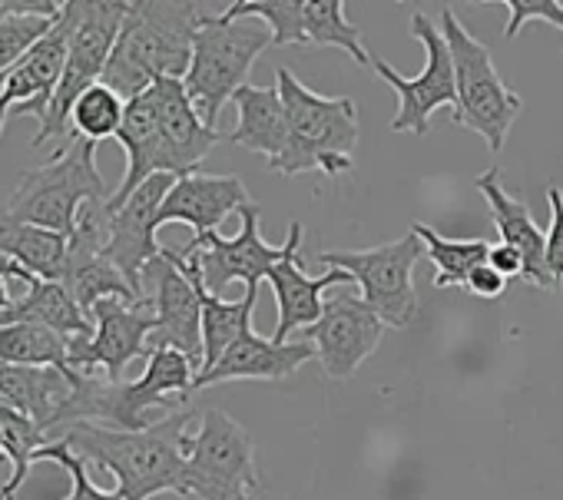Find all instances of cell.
<instances>
[{
    "mask_svg": "<svg viewBox=\"0 0 563 500\" xmlns=\"http://www.w3.org/2000/svg\"><path fill=\"white\" fill-rule=\"evenodd\" d=\"M70 395H74L70 371L31 368V365H0V404L27 414L44 434L57 431Z\"/></svg>",
    "mask_w": 563,
    "mask_h": 500,
    "instance_id": "cb8c5ba5",
    "label": "cell"
},
{
    "mask_svg": "<svg viewBox=\"0 0 563 500\" xmlns=\"http://www.w3.org/2000/svg\"><path fill=\"white\" fill-rule=\"evenodd\" d=\"M60 18V14H57ZM57 18H44V14H14L0 21V77H4L14 64L24 60V54L51 34V27L57 24Z\"/></svg>",
    "mask_w": 563,
    "mask_h": 500,
    "instance_id": "e575fe53",
    "label": "cell"
},
{
    "mask_svg": "<svg viewBox=\"0 0 563 500\" xmlns=\"http://www.w3.org/2000/svg\"><path fill=\"white\" fill-rule=\"evenodd\" d=\"M189 411H173L146 431H113L100 424H74L60 441L87 464L110 470L123 500H153L159 493L189 497L186 484V427Z\"/></svg>",
    "mask_w": 563,
    "mask_h": 500,
    "instance_id": "6da1fadb",
    "label": "cell"
},
{
    "mask_svg": "<svg viewBox=\"0 0 563 500\" xmlns=\"http://www.w3.org/2000/svg\"><path fill=\"white\" fill-rule=\"evenodd\" d=\"M93 335L70 338L67 362L77 375H103L123 381V371L136 358H150V335L156 332V312L143 302L103 299L90 312Z\"/></svg>",
    "mask_w": 563,
    "mask_h": 500,
    "instance_id": "4fadbf2b",
    "label": "cell"
},
{
    "mask_svg": "<svg viewBox=\"0 0 563 500\" xmlns=\"http://www.w3.org/2000/svg\"><path fill=\"white\" fill-rule=\"evenodd\" d=\"M441 34L454 60V84H457V103L451 110V123L477 133L487 149L497 156L507 143V133L514 120L523 110V100L504 84V77L494 67V57L487 44H481L451 8H441Z\"/></svg>",
    "mask_w": 563,
    "mask_h": 500,
    "instance_id": "52a82bcc",
    "label": "cell"
},
{
    "mask_svg": "<svg viewBox=\"0 0 563 500\" xmlns=\"http://www.w3.org/2000/svg\"><path fill=\"white\" fill-rule=\"evenodd\" d=\"M0 434H4V447H8V457L14 464L8 484L0 487V500H14V493L24 487L27 474H31V464L37 460V451L47 444L44 431L21 411H11L0 404Z\"/></svg>",
    "mask_w": 563,
    "mask_h": 500,
    "instance_id": "836d02e7",
    "label": "cell"
},
{
    "mask_svg": "<svg viewBox=\"0 0 563 500\" xmlns=\"http://www.w3.org/2000/svg\"><path fill=\"white\" fill-rule=\"evenodd\" d=\"M312 358H319L312 342H272L249 325L216 362V368L196 375V391L222 381H282Z\"/></svg>",
    "mask_w": 563,
    "mask_h": 500,
    "instance_id": "d6986e66",
    "label": "cell"
},
{
    "mask_svg": "<svg viewBox=\"0 0 563 500\" xmlns=\"http://www.w3.org/2000/svg\"><path fill=\"white\" fill-rule=\"evenodd\" d=\"M268 282H272L275 305H278V329H275L272 342H289V335H296L299 329L309 332L312 325L322 322V312H325L322 292L325 289H345L355 279L342 269H325L319 279H312V276H306L299 253H292L268 273Z\"/></svg>",
    "mask_w": 563,
    "mask_h": 500,
    "instance_id": "7402d4cb",
    "label": "cell"
},
{
    "mask_svg": "<svg viewBox=\"0 0 563 500\" xmlns=\"http://www.w3.org/2000/svg\"><path fill=\"white\" fill-rule=\"evenodd\" d=\"M0 457H8V447H4V434H0Z\"/></svg>",
    "mask_w": 563,
    "mask_h": 500,
    "instance_id": "7bdbcfd3",
    "label": "cell"
},
{
    "mask_svg": "<svg viewBox=\"0 0 563 500\" xmlns=\"http://www.w3.org/2000/svg\"><path fill=\"white\" fill-rule=\"evenodd\" d=\"M93 143L87 140H70L57 156L37 169H27L18 179V189L11 192L4 205V219L24 222V225H41L60 235H74L80 209L87 202H110L113 189L103 182L97 159H93Z\"/></svg>",
    "mask_w": 563,
    "mask_h": 500,
    "instance_id": "5b68a950",
    "label": "cell"
},
{
    "mask_svg": "<svg viewBox=\"0 0 563 500\" xmlns=\"http://www.w3.org/2000/svg\"><path fill=\"white\" fill-rule=\"evenodd\" d=\"M411 37L424 44V70L418 77H401L391 64H385L378 57L372 60V67L398 97V113L391 120V130L424 136L431 130V116L441 107L454 110L457 84H454V60H451V51L444 44L441 27L431 24L424 14H415L411 18Z\"/></svg>",
    "mask_w": 563,
    "mask_h": 500,
    "instance_id": "5bb4252c",
    "label": "cell"
},
{
    "mask_svg": "<svg viewBox=\"0 0 563 500\" xmlns=\"http://www.w3.org/2000/svg\"><path fill=\"white\" fill-rule=\"evenodd\" d=\"M67 292L74 296V302L84 309V315L90 319L93 305L103 299H120V302H143L130 282L123 279V273L100 253L97 245L84 242V238H70V253H67V266H64V279Z\"/></svg>",
    "mask_w": 563,
    "mask_h": 500,
    "instance_id": "484cf974",
    "label": "cell"
},
{
    "mask_svg": "<svg viewBox=\"0 0 563 500\" xmlns=\"http://www.w3.org/2000/svg\"><path fill=\"white\" fill-rule=\"evenodd\" d=\"M306 37L309 47H339L355 64L372 67L365 37L355 24H349L342 0H306Z\"/></svg>",
    "mask_w": 563,
    "mask_h": 500,
    "instance_id": "1f68e13d",
    "label": "cell"
},
{
    "mask_svg": "<svg viewBox=\"0 0 563 500\" xmlns=\"http://www.w3.org/2000/svg\"><path fill=\"white\" fill-rule=\"evenodd\" d=\"M11 116V107L8 103H0V130H4V120Z\"/></svg>",
    "mask_w": 563,
    "mask_h": 500,
    "instance_id": "b9f144b4",
    "label": "cell"
},
{
    "mask_svg": "<svg viewBox=\"0 0 563 500\" xmlns=\"http://www.w3.org/2000/svg\"><path fill=\"white\" fill-rule=\"evenodd\" d=\"M474 186H477V192L487 199V209H490V219H494V225H497L500 242L514 245L517 253L523 256V282H530V286L550 292V289H553V279H550V273H547V232L533 222L527 202L507 192L500 166L484 169V173L474 179Z\"/></svg>",
    "mask_w": 563,
    "mask_h": 500,
    "instance_id": "ffe728a7",
    "label": "cell"
},
{
    "mask_svg": "<svg viewBox=\"0 0 563 500\" xmlns=\"http://www.w3.org/2000/svg\"><path fill=\"white\" fill-rule=\"evenodd\" d=\"M202 269L196 256L163 248L143 273V299L156 312V332L150 335V355L156 348L183 352L202 371Z\"/></svg>",
    "mask_w": 563,
    "mask_h": 500,
    "instance_id": "7c38bea8",
    "label": "cell"
},
{
    "mask_svg": "<svg viewBox=\"0 0 563 500\" xmlns=\"http://www.w3.org/2000/svg\"><path fill=\"white\" fill-rule=\"evenodd\" d=\"M70 253V238L41 225H24L0 215V256L14 259L41 282H60Z\"/></svg>",
    "mask_w": 563,
    "mask_h": 500,
    "instance_id": "4316f807",
    "label": "cell"
},
{
    "mask_svg": "<svg viewBox=\"0 0 563 500\" xmlns=\"http://www.w3.org/2000/svg\"><path fill=\"white\" fill-rule=\"evenodd\" d=\"M206 18H212V4L196 0H133L103 84L130 103L163 77L183 80L192 60V37Z\"/></svg>",
    "mask_w": 563,
    "mask_h": 500,
    "instance_id": "7a4b0ae2",
    "label": "cell"
},
{
    "mask_svg": "<svg viewBox=\"0 0 563 500\" xmlns=\"http://www.w3.org/2000/svg\"><path fill=\"white\" fill-rule=\"evenodd\" d=\"M421 259L424 242L415 232L375 248H362V253H319L325 269H342L358 282L362 299L391 329H408L418 319L421 305L415 289V266Z\"/></svg>",
    "mask_w": 563,
    "mask_h": 500,
    "instance_id": "30bf717a",
    "label": "cell"
},
{
    "mask_svg": "<svg viewBox=\"0 0 563 500\" xmlns=\"http://www.w3.org/2000/svg\"><path fill=\"white\" fill-rule=\"evenodd\" d=\"M235 110H239V123L232 130V143L265 156L268 163L278 159L289 146V116H286V103H282L278 87H252L245 84L235 97H232Z\"/></svg>",
    "mask_w": 563,
    "mask_h": 500,
    "instance_id": "d4e9b609",
    "label": "cell"
},
{
    "mask_svg": "<svg viewBox=\"0 0 563 500\" xmlns=\"http://www.w3.org/2000/svg\"><path fill=\"white\" fill-rule=\"evenodd\" d=\"M550 225H547V273L553 286L563 282V192L560 186H547Z\"/></svg>",
    "mask_w": 563,
    "mask_h": 500,
    "instance_id": "74e56055",
    "label": "cell"
},
{
    "mask_svg": "<svg viewBox=\"0 0 563 500\" xmlns=\"http://www.w3.org/2000/svg\"><path fill=\"white\" fill-rule=\"evenodd\" d=\"M117 143L126 153V173L123 182L110 196V209H120L146 179L156 173H166V153H163V133H159V116H156V100L146 90L143 97L126 103L123 126L117 133Z\"/></svg>",
    "mask_w": 563,
    "mask_h": 500,
    "instance_id": "603a6c76",
    "label": "cell"
},
{
    "mask_svg": "<svg viewBox=\"0 0 563 500\" xmlns=\"http://www.w3.org/2000/svg\"><path fill=\"white\" fill-rule=\"evenodd\" d=\"M70 37H74V8L70 0L64 4L57 24L47 37H41L21 64H14L0 77V103L11 107V116H34L44 120L70 57Z\"/></svg>",
    "mask_w": 563,
    "mask_h": 500,
    "instance_id": "e0dca14e",
    "label": "cell"
},
{
    "mask_svg": "<svg viewBox=\"0 0 563 500\" xmlns=\"http://www.w3.org/2000/svg\"><path fill=\"white\" fill-rule=\"evenodd\" d=\"M497 4L507 8V14H510V21L504 27L507 41H514L533 21L550 24L563 34V0H497Z\"/></svg>",
    "mask_w": 563,
    "mask_h": 500,
    "instance_id": "8d00e7d4",
    "label": "cell"
},
{
    "mask_svg": "<svg viewBox=\"0 0 563 500\" xmlns=\"http://www.w3.org/2000/svg\"><path fill=\"white\" fill-rule=\"evenodd\" d=\"M242 205H249V189L239 176L189 173L173 182L156 225L163 229L169 222H186L192 225L196 235H206V232H219V225Z\"/></svg>",
    "mask_w": 563,
    "mask_h": 500,
    "instance_id": "44dd1931",
    "label": "cell"
},
{
    "mask_svg": "<svg viewBox=\"0 0 563 500\" xmlns=\"http://www.w3.org/2000/svg\"><path fill=\"white\" fill-rule=\"evenodd\" d=\"M70 8H74L70 57L64 67V80H60L44 120L37 123L41 130L31 140L34 146H44L51 140L70 143V113L90 87L103 84L110 54H113L123 21L130 14V0H70Z\"/></svg>",
    "mask_w": 563,
    "mask_h": 500,
    "instance_id": "ba28073f",
    "label": "cell"
},
{
    "mask_svg": "<svg viewBox=\"0 0 563 500\" xmlns=\"http://www.w3.org/2000/svg\"><path fill=\"white\" fill-rule=\"evenodd\" d=\"M275 87L286 103L289 116V146L268 169L282 176H302V173H325L339 179L352 173L355 146H358V107L352 97H322L309 90L292 70L278 67Z\"/></svg>",
    "mask_w": 563,
    "mask_h": 500,
    "instance_id": "277c9868",
    "label": "cell"
},
{
    "mask_svg": "<svg viewBox=\"0 0 563 500\" xmlns=\"http://www.w3.org/2000/svg\"><path fill=\"white\" fill-rule=\"evenodd\" d=\"M385 322L375 315V309L352 292H335L325 302L322 322L306 332V342L316 345L319 362L329 378H352L365 358H372L382 345Z\"/></svg>",
    "mask_w": 563,
    "mask_h": 500,
    "instance_id": "2e32d148",
    "label": "cell"
},
{
    "mask_svg": "<svg viewBox=\"0 0 563 500\" xmlns=\"http://www.w3.org/2000/svg\"><path fill=\"white\" fill-rule=\"evenodd\" d=\"M176 179L179 176L156 173L120 209H110L113 219H110V242L103 256L123 273V279L140 299H143V273L163 253V245L156 242V232H159L156 219Z\"/></svg>",
    "mask_w": 563,
    "mask_h": 500,
    "instance_id": "9a60e30c",
    "label": "cell"
},
{
    "mask_svg": "<svg viewBox=\"0 0 563 500\" xmlns=\"http://www.w3.org/2000/svg\"><path fill=\"white\" fill-rule=\"evenodd\" d=\"M487 263L510 282V279H523V256L517 253L514 245L507 242H494L490 253H487Z\"/></svg>",
    "mask_w": 563,
    "mask_h": 500,
    "instance_id": "ab89813d",
    "label": "cell"
},
{
    "mask_svg": "<svg viewBox=\"0 0 563 500\" xmlns=\"http://www.w3.org/2000/svg\"><path fill=\"white\" fill-rule=\"evenodd\" d=\"M504 289H507V279H504L490 263H484V266H477V269L471 273L467 289H464V292L481 296V299H500V296H504Z\"/></svg>",
    "mask_w": 563,
    "mask_h": 500,
    "instance_id": "f35d334b",
    "label": "cell"
},
{
    "mask_svg": "<svg viewBox=\"0 0 563 500\" xmlns=\"http://www.w3.org/2000/svg\"><path fill=\"white\" fill-rule=\"evenodd\" d=\"M67 345H70V338H64L44 325H4L0 329V365L70 371Z\"/></svg>",
    "mask_w": 563,
    "mask_h": 500,
    "instance_id": "f546056e",
    "label": "cell"
},
{
    "mask_svg": "<svg viewBox=\"0 0 563 500\" xmlns=\"http://www.w3.org/2000/svg\"><path fill=\"white\" fill-rule=\"evenodd\" d=\"M156 100L159 133H163V153H166V173L169 176H189L199 173L209 149L219 143V130H209L192 107L183 80L163 77L150 87Z\"/></svg>",
    "mask_w": 563,
    "mask_h": 500,
    "instance_id": "ac0fdd59",
    "label": "cell"
},
{
    "mask_svg": "<svg viewBox=\"0 0 563 500\" xmlns=\"http://www.w3.org/2000/svg\"><path fill=\"white\" fill-rule=\"evenodd\" d=\"M186 484L199 500H262L255 441L219 408L202 411L196 434H186Z\"/></svg>",
    "mask_w": 563,
    "mask_h": 500,
    "instance_id": "9c48e42d",
    "label": "cell"
},
{
    "mask_svg": "<svg viewBox=\"0 0 563 500\" xmlns=\"http://www.w3.org/2000/svg\"><path fill=\"white\" fill-rule=\"evenodd\" d=\"M199 368L173 348H156L146 358V368L136 381H107L103 375H77L74 395L60 414L57 431L74 424H100L113 431H146L150 408L183 411L196 391Z\"/></svg>",
    "mask_w": 563,
    "mask_h": 500,
    "instance_id": "3957f363",
    "label": "cell"
},
{
    "mask_svg": "<svg viewBox=\"0 0 563 500\" xmlns=\"http://www.w3.org/2000/svg\"><path fill=\"white\" fill-rule=\"evenodd\" d=\"M265 47H272V31L262 21H225L212 14L199 24L183 87L209 130H219L222 107L249 84L252 64Z\"/></svg>",
    "mask_w": 563,
    "mask_h": 500,
    "instance_id": "8992f818",
    "label": "cell"
},
{
    "mask_svg": "<svg viewBox=\"0 0 563 500\" xmlns=\"http://www.w3.org/2000/svg\"><path fill=\"white\" fill-rule=\"evenodd\" d=\"M239 232L235 238H225L219 232H206V235H192L189 245H183V256H196L199 269H202V282L212 296H219L225 286L232 282H245V289H258L262 279H268V273L292 253L302 248L306 238V225L292 222L289 235L282 245H268L258 232L262 222V209L255 202L239 209Z\"/></svg>",
    "mask_w": 563,
    "mask_h": 500,
    "instance_id": "8fae6325",
    "label": "cell"
},
{
    "mask_svg": "<svg viewBox=\"0 0 563 500\" xmlns=\"http://www.w3.org/2000/svg\"><path fill=\"white\" fill-rule=\"evenodd\" d=\"M411 232L424 242V253L434 263V289H467V279L477 266L487 263V238H444L438 229L415 222Z\"/></svg>",
    "mask_w": 563,
    "mask_h": 500,
    "instance_id": "83f0119b",
    "label": "cell"
},
{
    "mask_svg": "<svg viewBox=\"0 0 563 500\" xmlns=\"http://www.w3.org/2000/svg\"><path fill=\"white\" fill-rule=\"evenodd\" d=\"M199 296H202V371H209L232 348V342L252 325V309L258 302V289H245V299L225 302L222 296H212L202 282Z\"/></svg>",
    "mask_w": 563,
    "mask_h": 500,
    "instance_id": "f1b7e54d",
    "label": "cell"
},
{
    "mask_svg": "<svg viewBox=\"0 0 563 500\" xmlns=\"http://www.w3.org/2000/svg\"><path fill=\"white\" fill-rule=\"evenodd\" d=\"M14 286H21V282L0 276V312H11V309L18 305V299H14ZM21 289H27V286H21Z\"/></svg>",
    "mask_w": 563,
    "mask_h": 500,
    "instance_id": "60d3db41",
    "label": "cell"
},
{
    "mask_svg": "<svg viewBox=\"0 0 563 500\" xmlns=\"http://www.w3.org/2000/svg\"><path fill=\"white\" fill-rule=\"evenodd\" d=\"M37 460H54V464H60L70 474V493L57 497V500H123L120 490H103V487H97L90 480V467L70 451L67 441H47L37 451Z\"/></svg>",
    "mask_w": 563,
    "mask_h": 500,
    "instance_id": "d590c367",
    "label": "cell"
},
{
    "mask_svg": "<svg viewBox=\"0 0 563 500\" xmlns=\"http://www.w3.org/2000/svg\"><path fill=\"white\" fill-rule=\"evenodd\" d=\"M225 21H262L272 31V47H309L306 0H232L222 8Z\"/></svg>",
    "mask_w": 563,
    "mask_h": 500,
    "instance_id": "4dcf8cb0",
    "label": "cell"
},
{
    "mask_svg": "<svg viewBox=\"0 0 563 500\" xmlns=\"http://www.w3.org/2000/svg\"><path fill=\"white\" fill-rule=\"evenodd\" d=\"M123 116H126V100L120 93H113L107 84H97L77 100V107L70 113V140H87L93 146L110 136L117 140Z\"/></svg>",
    "mask_w": 563,
    "mask_h": 500,
    "instance_id": "d6a6232c",
    "label": "cell"
}]
</instances>
